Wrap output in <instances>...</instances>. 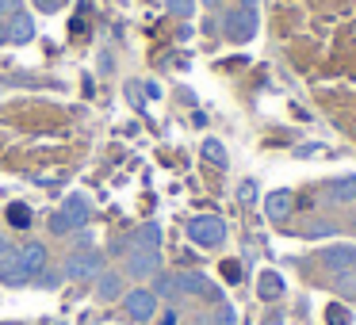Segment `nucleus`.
<instances>
[{
	"instance_id": "nucleus-20",
	"label": "nucleus",
	"mask_w": 356,
	"mask_h": 325,
	"mask_svg": "<svg viewBox=\"0 0 356 325\" xmlns=\"http://www.w3.org/2000/svg\"><path fill=\"white\" fill-rule=\"evenodd\" d=\"M172 291H177V279L172 276H157L154 279V294H172Z\"/></svg>"
},
{
	"instance_id": "nucleus-21",
	"label": "nucleus",
	"mask_w": 356,
	"mask_h": 325,
	"mask_svg": "<svg viewBox=\"0 0 356 325\" xmlns=\"http://www.w3.org/2000/svg\"><path fill=\"white\" fill-rule=\"evenodd\" d=\"M127 96H131V103H134V108H146V100H142V85H134V81H131V85H127Z\"/></svg>"
},
{
	"instance_id": "nucleus-2",
	"label": "nucleus",
	"mask_w": 356,
	"mask_h": 325,
	"mask_svg": "<svg viewBox=\"0 0 356 325\" xmlns=\"http://www.w3.org/2000/svg\"><path fill=\"white\" fill-rule=\"evenodd\" d=\"M322 264L333 272V276H341V287H348V291L356 287V276H353V268H356V249H348V245H330V249H322Z\"/></svg>"
},
{
	"instance_id": "nucleus-10",
	"label": "nucleus",
	"mask_w": 356,
	"mask_h": 325,
	"mask_svg": "<svg viewBox=\"0 0 356 325\" xmlns=\"http://www.w3.org/2000/svg\"><path fill=\"white\" fill-rule=\"evenodd\" d=\"M19 264H24L27 276H39V272L47 268V245H42V241H27V245L19 249Z\"/></svg>"
},
{
	"instance_id": "nucleus-31",
	"label": "nucleus",
	"mask_w": 356,
	"mask_h": 325,
	"mask_svg": "<svg viewBox=\"0 0 356 325\" xmlns=\"http://www.w3.org/2000/svg\"><path fill=\"white\" fill-rule=\"evenodd\" d=\"M353 230H356V226H353Z\"/></svg>"
},
{
	"instance_id": "nucleus-15",
	"label": "nucleus",
	"mask_w": 356,
	"mask_h": 325,
	"mask_svg": "<svg viewBox=\"0 0 356 325\" xmlns=\"http://www.w3.org/2000/svg\"><path fill=\"white\" fill-rule=\"evenodd\" d=\"M330 199H333V203H353V199H356V176L333 180V184H330Z\"/></svg>"
},
{
	"instance_id": "nucleus-25",
	"label": "nucleus",
	"mask_w": 356,
	"mask_h": 325,
	"mask_svg": "<svg viewBox=\"0 0 356 325\" xmlns=\"http://www.w3.org/2000/svg\"><path fill=\"white\" fill-rule=\"evenodd\" d=\"M161 325H177V317H172V314H165V317H161Z\"/></svg>"
},
{
	"instance_id": "nucleus-6",
	"label": "nucleus",
	"mask_w": 356,
	"mask_h": 325,
	"mask_svg": "<svg viewBox=\"0 0 356 325\" xmlns=\"http://www.w3.org/2000/svg\"><path fill=\"white\" fill-rule=\"evenodd\" d=\"M157 268H161V256H157V249H138V253H127V264H123V272H127L131 279H149Z\"/></svg>"
},
{
	"instance_id": "nucleus-22",
	"label": "nucleus",
	"mask_w": 356,
	"mask_h": 325,
	"mask_svg": "<svg viewBox=\"0 0 356 325\" xmlns=\"http://www.w3.org/2000/svg\"><path fill=\"white\" fill-rule=\"evenodd\" d=\"M238 195H241V203H253L257 199V184H241Z\"/></svg>"
},
{
	"instance_id": "nucleus-29",
	"label": "nucleus",
	"mask_w": 356,
	"mask_h": 325,
	"mask_svg": "<svg viewBox=\"0 0 356 325\" xmlns=\"http://www.w3.org/2000/svg\"><path fill=\"white\" fill-rule=\"evenodd\" d=\"M203 4H218V0H203Z\"/></svg>"
},
{
	"instance_id": "nucleus-27",
	"label": "nucleus",
	"mask_w": 356,
	"mask_h": 325,
	"mask_svg": "<svg viewBox=\"0 0 356 325\" xmlns=\"http://www.w3.org/2000/svg\"><path fill=\"white\" fill-rule=\"evenodd\" d=\"M4 39H8V27H4V24H0V42H4Z\"/></svg>"
},
{
	"instance_id": "nucleus-7",
	"label": "nucleus",
	"mask_w": 356,
	"mask_h": 325,
	"mask_svg": "<svg viewBox=\"0 0 356 325\" xmlns=\"http://www.w3.org/2000/svg\"><path fill=\"white\" fill-rule=\"evenodd\" d=\"M123 310L131 314V322H149V317L157 314V294L154 291H127V299H123Z\"/></svg>"
},
{
	"instance_id": "nucleus-17",
	"label": "nucleus",
	"mask_w": 356,
	"mask_h": 325,
	"mask_svg": "<svg viewBox=\"0 0 356 325\" xmlns=\"http://www.w3.org/2000/svg\"><path fill=\"white\" fill-rule=\"evenodd\" d=\"M8 222L16 226V230H27V226H31V210H27V203H12V207H8Z\"/></svg>"
},
{
	"instance_id": "nucleus-3",
	"label": "nucleus",
	"mask_w": 356,
	"mask_h": 325,
	"mask_svg": "<svg viewBox=\"0 0 356 325\" xmlns=\"http://www.w3.org/2000/svg\"><path fill=\"white\" fill-rule=\"evenodd\" d=\"M104 272V256L92 253V249H81V253H70L62 264V276L65 279H96Z\"/></svg>"
},
{
	"instance_id": "nucleus-30",
	"label": "nucleus",
	"mask_w": 356,
	"mask_h": 325,
	"mask_svg": "<svg viewBox=\"0 0 356 325\" xmlns=\"http://www.w3.org/2000/svg\"><path fill=\"white\" fill-rule=\"evenodd\" d=\"M8 325H19V322H8Z\"/></svg>"
},
{
	"instance_id": "nucleus-4",
	"label": "nucleus",
	"mask_w": 356,
	"mask_h": 325,
	"mask_svg": "<svg viewBox=\"0 0 356 325\" xmlns=\"http://www.w3.org/2000/svg\"><path fill=\"white\" fill-rule=\"evenodd\" d=\"M188 238L195 241V245H222L226 241V222L222 218H215V215H200V218H192L188 222Z\"/></svg>"
},
{
	"instance_id": "nucleus-18",
	"label": "nucleus",
	"mask_w": 356,
	"mask_h": 325,
	"mask_svg": "<svg viewBox=\"0 0 356 325\" xmlns=\"http://www.w3.org/2000/svg\"><path fill=\"white\" fill-rule=\"evenodd\" d=\"M203 153H207V157H211V161H215V165H218V169H222V165H226V149H222V146H218V142H203Z\"/></svg>"
},
{
	"instance_id": "nucleus-28",
	"label": "nucleus",
	"mask_w": 356,
	"mask_h": 325,
	"mask_svg": "<svg viewBox=\"0 0 356 325\" xmlns=\"http://www.w3.org/2000/svg\"><path fill=\"white\" fill-rule=\"evenodd\" d=\"M241 4H245V8H253V4H257V0H241Z\"/></svg>"
},
{
	"instance_id": "nucleus-9",
	"label": "nucleus",
	"mask_w": 356,
	"mask_h": 325,
	"mask_svg": "<svg viewBox=\"0 0 356 325\" xmlns=\"http://www.w3.org/2000/svg\"><path fill=\"white\" fill-rule=\"evenodd\" d=\"M157 241H161V230H157V222H142L138 230L131 233V238L123 241L127 253H138V249H157Z\"/></svg>"
},
{
	"instance_id": "nucleus-24",
	"label": "nucleus",
	"mask_w": 356,
	"mask_h": 325,
	"mask_svg": "<svg viewBox=\"0 0 356 325\" xmlns=\"http://www.w3.org/2000/svg\"><path fill=\"white\" fill-rule=\"evenodd\" d=\"M222 272H226V279H241V268H238V264H226Z\"/></svg>"
},
{
	"instance_id": "nucleus-8",
	"label": "nucleus",
	"mask_w": 356,
	"mask_h": 325,
	"mask_svg": "<svg viewBox=\"0 0 356 325\" xmlns=\"http://www.w3.org/2000/svg\"><path fill=\"white\" fill-rule=\"evenodd\" d=\"M253 35H257L253 8H238V12L226 16V39H230V42H245V39H253Z\"/></svg>"
},
{
	"instance_id": "nucleus-1",
	"label": "nucleus",
	"mask_w": 356,
	"mask_h": 325,
	"mask_svg": "<svg viewBox=\"0 0 356 325\" xmlns=\"http://www.w3.org/2000/svg\"><path fill=\"white\" fill-rule=\"evenodd\" d=\"M85 222H88V203H85V195H70V199H65L62 207L54 210V218H50V230H54V233H77V230H85Z\"/></svg>"
},
{
	"instance_id": "nucleus-16",
	"label": "nucleus",
	"mask_w": 356,
	"mask_h": 325,
	"mask_svg": "<svg viewBox=\"0 0 356 325\" xmlns=\"http://www.w3.org/2000/svg\"><path fill=\"white\" fill-rule=\"evenodd\" d=\"M276 294H284V279H280L276 272H264L261 276V299H276Z\"/></svg>"
},
{
	"instance_id": "nucleus-23",
	"label": "nucleus",
	"mask_w": 356,
	"mask_h": 325,
	"mask_svg": "<svg viewBox=\"0 0 356 325\" xmlns=\"http://www.w3.org/2000/svg\"><path fill=\"white\" fill-rule=\"evenodd\" d=\"M19 0H0V16H16Z\"/></svg>"
},
{
	"instance_id": "nucleus-13",
	"label": "nucleus",
	"mask_w": 356,
	"mask_h": 325,
	"mask_svg": "<svg viewBox=\"0 0 356 325\" xmlns=\"http://www.w3.org/2000/svg\"><path fill=\"white\" fill-rule=\"evenodd\" d=\"M264 210H268V218H272V222H284V218L291 215V195H287V192H276V195H268V203H264Z\"/></svg>"
},
{
	"instance_id": "nucleus-19",
	"label": "nucleus",
	"mask_w": 356,
	"mask_h": 325,
	"mask_svg": "<svg viewBox=\"0 0 356 325\" xmlns=\"http://www.w3.org/2000/svg\"><path fill=\"white\" fill-rule=\"evenodd\" d=\"M169 12H172V16H192L195 0H169Z\"/></svg>"
},
{
	"instance_id": "nucleus-26",
	"label": "nucleus",
	"mask_w": 356,
	"mask_h": 325,
	"mask_svg": "<svg viewBox=\"0 0 356 325\" xmlns=\"http://www.w3.org/2000/svg\"><path fill=\"white\" fill-rule=\"evenodd\" d=\"M39 4H42V8H47V12H54V0H39Z\"/></svg>"
},
{
	"instance_id": "nucleus-12",
	"label": "nucleus",
	"mask_w": 356,
	"mask_h": 325,
	"mask_svg": "<svg viewBox=\"0 0 356 325\" xmlns=\"http://www.w3.org/2000/svg\"><path fill=\"white\" fill-rule=\"evenodd\" d=\"M31 35H35L31 16H27V12H16V16H12V24H8V39L12 42H31Z\"/></svg>"
},
{
	"instance_id": "nucleus-5",
	"label": "nucleus",
	"mask_w": 356,
	"mask_h": 325,
	"mask_svg": "<svg viewBox=\"0 0 356 325\" xmlns=\"http://www.w3.org/2000/svg\"><path fill=\"white\" fill-rule=\"evenodd\" d=\"M27 272L24 264H19V249L8 245V241L0 238V283H8V287H24L27 283Z\"/></svg>"
},
{
	"instance_id": "nucleus-11",
	"label": "nucleus",
	"mask_w": 356,
	"mask_h": 325,
	"mask_svg": "<svg viewBox=\"0 0 356 325\" xmlns=\"http://www.w3.org/2000/svg\"><path fill=\"white\" fill-rule=\"evenodd\" d=\"M177 291H184V294H215V287H211V279L203 276V272H180Z\"/></svg>"
},
{
	"instance_id": "nucleus-14",
	"label": "nucleus",
	"mask_w": 356,
	"mask_h": 325,
	"mask_svg": "<svg viewBox=\"0 0 356 325\" xmlns=\"http://www.w3.org/2000/svg\"><path fill=\"white\" fill-rule=\"evenodd\" d=\"M96 291H100V299H115L123 291V276L119 272H100L96 276Z\"/></svg>"
}]
</instances>
